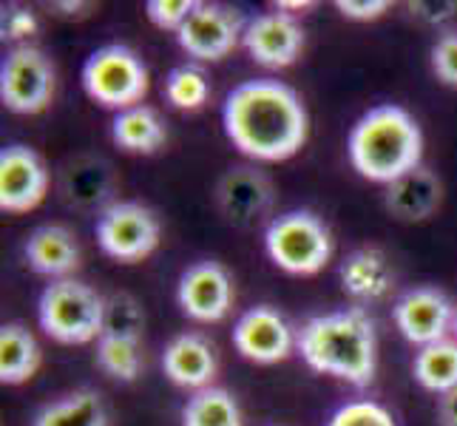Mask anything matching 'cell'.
I'll list each match as a JSON object with an SVG mask.
<instances>
[{
  "label": "cell",
  "mask_w": 457,
  "mask_h": 426,
  "mask_svg": "<svg viewBox=\"0 0 457 426\" xmlns=\"http://www.w3.org/2000/svg\"><path fill=\"white\" fill-rule=\"evenodd\" d=\"M222 125L239 154L256 163H285L304 148L310 117L295 88L259 77L228 94Z\"/></svg>",
  "instance_id": "cell-1"
},
{
  "label": "cell",
  "mask_w": 457,
  "mask_h": 426,
  "mask_svg": "<svg viewBox=\"0 0 457 426\" xmlns=\"http://www.w3.org/2000/svg\"><path fill=\"white\" fill-rule=\"evenodd\" d=\"M295 350L319 375L367 387L378 370V333L361 307L312 315L295 333Z\"/></svg>",
  "instance_id": "cell-2"
},
{
  "label": "cell",
  "mask_w": 457,
  "mask_h": 426,
  "mask_svg": "<svg viewBox=\"0 0 457 426\" xmlns=\"http://www.w3.org/2000/svg\"><path fill=\"white\" fill-rule=\"evenodd\" d=\"M346 154L364 180L392 185L403 173L423 165L420 125L401 105H375L353 125Z\"/></svg>",
  "instance_id": "cell-3"
},
{
  "label": "cell",
  "mask_w": 457,
  "mask_h": 426,
  "mask_svg": "<svg viewBox=\"0 0 457 426\" xmlns=\"http://www.w3.org/2000/svg\"><path fill=\"white\" fill-rule=\"evenodd\" d=\"M105 298L80 279H57L37 298L40 330L57 344L80 347L103 336Z\"/></svg>",
  "instance_id": "cell-4"
},
{
  "label": "cell",
  "mask_w": 457,
  "mask_h": 426,
  "mask_svg": "<svg viewBox=\"0 0 457 426\" xmlns=\"http://www.w3.org/2000/svg\"><path fill=\"white\" fill-rule=\"evenodd\" d=\"M264 250L290 276H315L333 259V233L312 211H287L267 222Z\"/></svg>",
  "instance_id": "cell-5"
},
{
  "label": "cell",
  "mask_w": 457,
  "mask_h": 426,
  "mask_svg": "<svg viewBox=\"0 0 457 426\" xmlns=\"http://www.w3.org/2000/svg\"><path fill=\"white\" fill-rule=\"evenodd\" d=\"M80 77L88 97L117 114L143 105L151 88V74L143 57L122 43H108L91 52Z\"/></svg>",
  "instance_id": "cell-6"
},
{
  "label": "cell",
  "mask_w": 457,
  "mask_h": 426,
  "mask_svg": "<svg viewBox=\"0 0 457 426\" xmlns=\"http://www.w3.org/2000/svg\"><path fill=\"white\" fill-rule=\"evenodd\" d=\"M94 236L108 259L134 264L148 259L160 247L162 225L143 202H112L94 222Z\"/></svg>",
  "instance_id": "cell-7"
},
{
  "label": "cell",
  "mask_w": 457,
  "mask_h": 426,
  "mask_svg": "<svg viewBox=\"0 0 457 426\" xmlns=\"http://www.w3.org/2000/svg\"><path fill=\"white\" fill-rule=\"evenodd\" d=\"M54 66L37 46H14L0 63V103L12 114H40L54 97Z\"/></svg>",
  "instance_id": "cell-8"
},
{
  "label": "cell",
  "mask_w": 457,
  "mask_h": 426,
  "mask_svg": "<svg viewBox=\"0 0 457 426\" xmlns=\"http://www.w3.org/2000/svg\"><path fill=\"white\" fill-rule=\"evenodd\" d=\"M245 18L222 4H199L187 23L177 31V43L199 63L225 60L245 35Z\"/></svg>",
  "instance_id": "cell-9"
},
{
  "label": "cell",
  "mask_w": 457,
  "mask_h": 426,
  "mask_svg": "<svg viewBox=\"0 0 457 426\" xmlns=\"http://www.w3.org/2000/svg\"><path fill=\"white\" fill-rule=\"evenodd\" d=\"M233 279L225 264L204 259L191 264L179 276L177 284V305L179 310L199 324H216L228 319L233 310Z\"/></svg>",
  "instance_id": "cell-10"
},
{
  "label": "cell",
  "mask_w": 457,
  "mask_h": 426,
  "mask_svg": "<svg viewBox=\"0 0 457 426\" xmlns=\"http://www.w3.org/2000/svg\"><path fill=\"white\" fill-rule=\"evenodd\" d=\"M457 307L452 298L437 288H415L406 290L395 307H392V322L398 333L415 347H429L435 341L449 338V330L454 327Z\"/></svg>",
  "instance_id": "cell-11"
},
{
  "label": "cell",
  "mask_w": 457,
  "mask_h": 426,
  "mask_svg": "<svg viewBox=\"0 0 457 426\" xmlns=\"http://www.w3.org/2000/svg\"><path fill=\"white\" fill-rule=\"evenodd\" d=\"M49 194V168L29 146H6L0 151V211L31 213Z\"/></svg>",
  "instance_id": "cell-12"
},
{
  "label": "cell",
  "mask_w": 457,
  "mask_h": 426,
  "mask_svg": "<svg viewBox=\"0 0 457 426\" xmlns=\"http://www.w3.org/2000/svg\"><path fill=\"white\" fill-rule=\"evenodd\" d=\"M242 46L250 60L264 69H287L302 57L304 29L287 12H262L245 23Z\"/></svg>",
  "instance_id": "cell-13"
},
{
  "label": "cell",
  "mask_w": 457,
  "mask_h": 426,
  "mask_svg": "<svg viewBox=\"0 0 457 426\" xmlns=\"http://www.w3.org/2000/svg\"><path fill=\"white\" fill-rule=\"evenodd\" d=\"M233 347L242 358L267 367L278 364L293 353L295 333L276 307L259 305L242 313L239 322L233 324Z\"/></svg>",
  "instance_id": "cell-14"
},
{
  "label": "cell",
  "mask_w": 457,
  "mask_h": 426,
  "mask_svg": "<svg viewBox=\"0 0 457 426\" xmlns=\"http://www.w3.org/2000/svg\"><path fill=\"white\" fill-rule=\"evenodd\" d=\"M273 182L256 165H236L216 185V205L230 225L250 228L273 208Z\"/></svg>",
  "instance_id": "cell-15"
},
{
  "label": "cell",
  "mask_w": 457,
  "mask_h": 426,
  "mask_svg": "<svg viewBox=\"0 0 457 426\" xmlns=\"http://www.w3.org/2000/svg\"><path fill=\"white\" fill-rule=\"evenodd\" d=\"M219 370L216 347L202 333H179L173 336L162 353V372L170 384L185 389H204L213 387Z\"/></svg>",
  "instance_id": "cell-16"
},
{
  "label": "cell",
  "mask_w": 457,
  "mask_h": 426,
  "mask_svg": "<svg viewBox=\"0 0 457 426\" xmlns=\"http://www.w3.org/2000/svg\"><path fill=\"white\" fill-rule=\"evenodd\" d=\"M23 256L37 276L57 281V279H71V273L80 267L83 250L69 228L40 225L26 236Z\"/></svg>",
  "instance_id": "cell-17"
},
{
  "label": "cell",
  "mask_w": 457,
  "mask_h": 426,
  "mask_svg": "<svg viewBox=\"0 0 457 426\" xmlns=\"http://www.w3.org/2000/svg\"><path fill=\"white\" fill-rule=\"evenodd\" d=\"M440 199H444V182L427 165H418L415 171L403 173L401 180L386 185L384 194L386 211L401 219V222H423V219H429L440 208Z\"/></svg>",
  "instance_id": "cell-18"
},
{
  "label": "cell",
  "mask_w": 457,
  "mask_h": 426,
  "mask_svg": "<svg viewBox=\"0 0 457 426\" xmlns=\"http://www.w3.org/2000/svg\"><path fill=\"white\" fill-rule=\"evenodd\" d=\"M114 168L103 156H77L60 173V191L77 208H108L114 194Z\"/></svg>",
  "instance_id": "cell-19"
},
{
  "label": "cell",
  "mask_w": 457,
  "mask_h": 426,
  "mask_svg": "<svg viewBox=\"0 0 457 426\" xmlns=\"http://www.w3.org/2000/svg\"><path fill=\"white\" fill-rule=\"evenodd\" d=\"M341 288L346 296H353L355 302H381V298L392 290L395 276L386 256L375 247H361L353 250L338 267Z\"/></svg>",
  "instance_id": "cell-20"
},
{
  "label": "cell",
  "mask_w": 457,
  "mask_h": 426,
  "mask_svg": "<svg viewBox=\"0 0 457 426\" xmlns=\"http://www.w3.org/2000/svg\"><path fill=\"white\" fill-rule=\"evenodd\" d=\"M40 344L26 324L9 322L0 327V384L21 387L31 381L40 370Z\"/></svg>",
  "instance_id": "cell-21"
},
{
  "label": "cell",
  "mask_w": 457,
  "mask_h": 426,
  "mask_svg": "<svg viewBox=\"0 0 457 426\" xmlns=\"http://www.w3.org/2000/svg\"><path fill=\"white\" fill-rule=\"evenodd\" d=\"M112 139L122 151L151 156L165 146L168 129L160 112L143 103V105L129 108V112H120L112 120Z\"/></svg>",
  "instance_id": "cell-22"
},
{
  "label": "cell",
  "mask_w": 457,
  "mask_h": 426,
  "mask_svg": "<svg viewBox=\"0 0 457 426\" xmlns=\"http://www.w3.org/2000/svg\"><path fill=\"white\" fill-rule=\"evenodd\" d=\"M412 375L432 396H449L452 389H457V341L444 338L420 347L412 361Z\"/></svg>",
  "instance_id": "cell-23"
},
{
  "label": "cell",
  "mask_w": 457,
  "mask_h": 426,
  "mask_svg": "<svg viewBox=\"0 0 457 426\" xmlns=\"http://www.w3.org/2000/svg\"><path fill=\"white\" fill-rule=\"evenodd\" d=\"M31 426H108V413L100 392L77 389L71 396L46 404Z\"/></svg>",
  "instance_id": "cell-24"
},
{
  "label": "cell",
  "mask_w": 457,
  "mask_h": 426,
  "mask_svg": "<svg viewBox=\"0 0 457 426\" xmlns=\"http://www.w3.org/2000/svg\"><path fill=\"white\" fill-rule=\"evenodd\" d=\"M182 426H242L239 401L222 387H204L185 401Z\"/></svg>",
  "instance_id": "cell-25"
},
{
  "label": "cell",
  "mask_w": 457,
  "mask_h": 426,
  "mask_svg": "<svg viewBox=\"0 0 457 426\" xmlns=\"http://www.w3.org/2000/svg\"><path fill=\"white\" fill-rule=\"evenodd\" d=\"M97 367L120 384H134L139 372H143V347H139V341L100 336L97 338Z\"/></svg>",
  "instance_id": "cell-26"
},
{
  "label": "cell",
  "mask_w": 457,
  "mask_h": 426,
  "mask_svg": "<svg viewBox=\"0 0 457 426\" xmlns=\"http://www.w3.org/2000/svg\"><path fill=\"white\" fill-rule=\"evenodd\" d=\"M165 97L179 112H196L211 97V80L196 63H182L165 77Z\"/></svg>",
  "instance_id": "cell-27"
},
{
  "label": "cell",
  "mask_w": 457,
  "mask_h": 426,
  "mask_svg": "<svg viewBox=\"0 0 457 426\" xmlns=\"http://www.w3.org/2000/svg\"><path fill=\"white\" fill-rule=\"evenodd\" d=\"M143 330H145V313L134 296L114 293L105 298L103 336L125 338V341H143Z\"/></svg>",
  "instance_id": "cell-28"
},
{
  "label": "cell",
  "mask_w": 457,
  "mask_h": 426,
  "mask_svg": "<svg viewBox=\"0 0 457 426\" xmlns=\"http://www.w3.org/2000/svg\"><path fill=\"white\" fill-rule=\"evenodd\" d=\"M327 426H398L386 406L375 401H350L329 415Z\"/></svg>",
  "instance_id": "cell-29"
},
{
  "label": "cell",
  "mask_w": 457,
  "mask_h": 426,
  "mask_svg": "<svg viewBox=\"0 0 457 426\" xmlns=\"http://www.w3.org/2000/svg\"><path fill=\"white\" fill-rule=\"evenodd\" d=\"M196 6H199V0H148L145 14L156 29L179 31L187 23V18L194 14Z\"/></svg>",
  "instance_id": "cell-30"
},
{
  "label": "cell",
  "mask_w": 457,
  "mask_h": 426,
  "mask_svg": "<svg viewBox=\"0 0 457 426\" xmlns=\"http://www.w3.org/2000/svg\"><path fill=\"white\" fill-rule=\"evenodd\" d=\"M429 63L440 83L457 88V31H446L435 40Z\"/></svg>",
  "instance_id": "cell-31"
},
{
  "label": "cell",
  "mask_w": 457,
  "mask_h": 426,
  "mask_svg": "<svg viewBox=\"0 0 457 426\" xmlns=\"http://www.w3.org/2000/svg\"><path fill=\"white\" fill-rule=\"evenodd\" d=\"M0 31H4V40L14 46H29V40L37 35V18L35 12L26 6H6L4 18H0Z\"/></svg>",
  "instance_id": "cell-32"
},
{
  "label": "cell",
  "mask_w": 457,
  "mask_h": 426,
  "mask_svg": "<svg viewBox=\"0 0 457 426\" xmlns=\"http://www.w3.org/2000/svg\"><path fill=\"white\" fill-rule=\"evenodd\" d=\"M336 9L344 14L346 21H355V23H370L384 18L389 4L386 0H338Z\"/></svg>",
  "instance_id": "cell-33"
},
{
  "label": "cell",
  "mask_w": 457,
  "mask_h": 426,
  "mask_svg": "<svg viewBox=\"0 0 457 426\" xmlns=\"http://www.w3.org/2000/svg\"><path fill=\"white\" fill-rule=\"evenodd\" d=\"M409 9H412L418 21L429 23V26H440L457 14V4H409Z\"/></svg>",
  "instance_id": "cell-34"
},
{
  "label": "cell",
  "mask_w": 457,
  "mask_h": 426,
  "mask_svg": "<svg viewBox=\"0 0 457 426\" xmlns=\"http://www.w3.org/2000/svg\"><path fill=\"white\" fill-rule=\"evenodd\" d=\"M440 426H457V389L440 398Z\"/></svg>",
  "instance_id": "cell-35"
},
{
  "label": "cell",
  "mask_w": 457,
  "mask_h": 426,
  "mask_svg": "<svg viewBox=\"0 0 457 426\" xmlns=\"http://www.w3.org/2000/svg\"><path fill=\"white\" fill-rule=\"evenodd\" d=\"M312 6H315V4H310V0H278V4H273V9L287 12V14L304 12V9H312Z\"/></svg>",
  "instance_id": "cell-36"
},
{
  "label": "cell",
  "mask_w": 457,
  "mask_h": 426,
  "mask_svg": "<svg viewBox=\"0 0 457 426\" xmlns=\"http://www.w3.org/2000/svg\"><path fill=\"white\" fill-rule=\"evenodd\" d=\"M454 333H457V313H454Z\"/></svg>",
  "instance_id": "cell-37"
}]
</instances>
